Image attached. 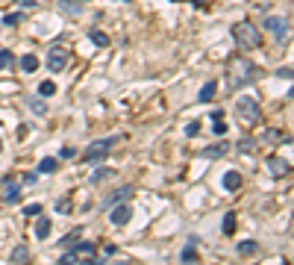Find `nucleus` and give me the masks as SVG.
Returning <instances> with one entry per match:
<instances>
[{"instance_id":"f257e3e1","label":"nucleus","mask_w":294,"mask_h":265,"mask_svg":"<svg viewBox=\"0 0 294 265\" xmlns=\"http://www.w3.org/2000/svg\"><path fill=\"white\" fill-rule=\"evenodd\" d=\"M259 77H262L259 65L250 62V59H244V56H233L227 62V86H230V91H241V88L253 86Z\"/></svg>"},{"instance_id":"f03ea898","label":"nucleus","mask_w":294,"mask_h":265,"mask_svg":"<svg viewBox=\"0 0 294 265\" xmlns=\"http://www.w3.org/2000/svg\"><path fill=\"white\" fill-rule=\"evenodd\" d=\"M233 38H236L239 50H259L262 47V29L253 27V24H247V21H241V24L233 27Z\"/></svg>"},{"instance_id":"7ed1b4c3","label":"nucleus","mask_w":294,"mask_h":265,"mask_svg":"<svg viewBox=\"0 0 294 265\" xmlns=\"http://www.w3.org/2000/svg\"><path fill=\"white\" fill-rule=\"evenodd\" d=\"M97 257H100V251H97V245L94 242H74L71 245V251L62 257V263L65 265H77V263H97Z\"/></svg>"},{"instance_id":"20e7f679","label":"nucleus","mask_w":294,"mask_h":265,"mask_svg":"<svg viewBox=\"0 0 294 265\" xmlns=\"http://www.w3.org/2000/svg\"><path fill=\"white\" fill-rule=\"evenodd\" d=\"M236 115L244 127H256L262 121V109H259V100L256 97H239L236 100Z\"/></svg>"},{"instance_id":"39448f33","label":"nucleus","mask_w":294,"mask_h":265,"mask_svg":"<svg viewBox=\"0 0 294 265\" xmlns=\"http://www.w3.org/2000/svg\"><path fill=\"white\" fill-rule=\"evenodd\" d=\"M118 145V136H106V139H97V142H91L88 145V150L82 153V159L85 162H94V165H100L109 153H112V147Z\"/></svg>"},{"instance_id":"423d86ee","label":"nucleus","mask_w":294,"mask_h":265,"mask_svg":"<svg viewBox=\"0 0 294 265\" xmlns=\"http://www.w3.org/2000/svg\"><path fill=\"white\" fill-rule=\"evenodd\" d=\"M0 198H3V204H9V206L21 204V198H24V192H21V180L12 177V174L0 177Z\"/></svg>"},{"instance_id":"0eeeda50","label":"nucleus","mask_w":294,"mask_h":265,"mask_svg":"<svg viewBox=\"0 0 294 265\" xmlns=\"http://www.w3.org/2000/svg\"><path fill=\"white\" fill-rule=\"evenodd\" d=\"M68 62H71V50H68V47L53 44V47L47 50V71L59 74V71H65V68H68Z\"/></svg>"},{"instance_id":"6e6552de","label":"nucleus","mask_w":294,"mask_h":265,"mask_svg":"<svg viewBox=\"0 0 294 265\" xmlns=\"http://www.w3.org/2000/svg\"><path fill=\"white\" fill-rule=\"evenodd\" d=\"M130 218H133V206H130L127 201H121V204H112V206H109V221H112L115 227H127V224H130Z\"/></svg>"},{"instance_id":"1a4fd4ad","label":"nucleus","mask_w":294,"mask_h":265,"mask_svg":"<svg viewBox=\"0 0 294 265\" xmlns=\"http://www.w3.org/2000/svg\"><path fill=\"white\" fill-rule=\"evenodd\" d=\"M268 32H274L277 35V41H283V38H289V18H280V15H268L265 18V24H262Z\"/></svg>"},{"instance_id":"9d476101","label":"nucleus","mask_w":294,"mask_h":265,"mask_svg":"<svg viewBox=\"0 0 294 265\" xmlns=\"http://www.w3.org/2000/svg\"><path fill=\"white\" fill-rule=\"evenodd\" d=\"M268 171H271V177H289V171H292V165H289V159H283V156H271L268 162Z\"/></svg>"},{"instance_id":"9b49d317","label":"nucleus","mask_w":294,"mask_h":265,"mask_svg":"<svg viewBox=\"0 0 294 265\" xmlns=\"http://www.w3.org/2000/svg\"><path fill=\"white\" fill-rule=\"evenodd\" d=\"M9 263H15V265H24V263H29V248L21 242V245H15L12 248V254H9Z\"/></svg>"},{"instance_id":"f8f14e48","label":"nucleus","mask_w":294,"mask_h":265,"mask_svg":"<svg viewBox=\"0 0 294 265\" xmlns=\"http://www.w3.org/2000/svg\"><path fill=\"white\" fill-rule=\"evenodd\" d=\"M215 91H218V83H215V80H209V83H203V86H200V91H197V100H200V103H212Z\"/></svg>"},{"instance_id":"ddd939ff","label":"nucleus","mask_w":294,"mask_h":265,"mask_svg":"<svg viewBox=\"0 0 294 265\" xmlns=\"http://www.w3.org/2000/svg\"><path fill=\"white\" fill-rule=\"evenodd\" d=\"M283 130H274V127H268V130H262L259 133V142H265V145H283Z\"/></svg>"},{"instance_id":"4468645a","label":"nucleus","mask_w":294,"mask_h":265,"mask_svg":"<svg viewBox=\"0 0 294 265\" xmlns=\"http://www.w3.org/2000/svg\"><path fill=\"white\" fill-rule=\"evenodd\" d=\"M133 195H135V189H133V186H121L115 195H109V198H106V206H112V204H121V201H130Z\"/></svg>"},{"instance_id":"2eb2a0df","label":"nucleus","mask_w":294,"mask_h":265,"mask_svg":"<svg viewBox=\"0 0 294 265\" xmlns=\"http://www.w3.org/2000/svg\"><path fill=\"white\" fill-rule=\"evenodd\" d=\"M50 230H53V221H50L47 215H41V212H38V221H35V239H47V236H50Z\"/></svg>"},{"instance_id":"dca6fc26","label":"nucleus","mask_w":294,"mask_h":265,"mask_svg":"<svg viewBox=\"0 0 294 265\" xmlns=\"http://www.w3.org/2000/svg\"><path fill=\"white\" fill-rule=\"evenodd\" d=\"M227 150H230V145H227V142H221V145H215V147H203V150H200V156H203V159H221Z\"/></svg>"},{"instance_id":"f3484780","label":"nucleus","mask_w":294,"mask_h":265,"mask_svg":"<svg viewBox=\"0 0 294 265\" xmlns=\"http://www.w3.org/2000/svg\"><path fill=\"white\" fill-rule=\"evenodd\" d=\"M256 251H259V242H256V239H244V242L236 245V254H239V257H253Z\"/></svg>"},{"instance_id":"a211bd4d","label":"nucleus","mask_w":294,"mask_h":265,"mask_svg":"<svg viewBox=\"0 0 294 265\" xmlns=\"http://www.w3.org/2000/svg\"><path fill=\"white\" fill-rule=\"evenodd\" d=\"M224 189L227 192H239L241 189V174L239 171H227L224 174Z\"/></svg>"},{"instance_id":"6ab92c4d","label":"nucleus","mask_w":294,"mask_h":265,"mask_svg":"<svg viewBox=\"0 0 294 265\" xmlns=\"http://www.w3.org/2000/svg\"><path fill=\"white\" fill-rule=\"evenodd\" d=\"M27 106H29V112H35V115H47V100L38 94V97H27Z\"/></svg>"},{"instance_id":"aec40b11","label":"nucleus","mask_w":294,"mask_h":265,"mask_svg":"<svg viewBox=\"0 0 294 265\" xmlns=\"http://www.w3.org/2000/svg\"><path fill=\"white\" fill-rule=\"evenodd\" d=\"M56 171H59V159L56 156H44L38 162V174H56Z\"/></svg>"},{"instance_id":"412c9836","label":"nucleus","mask_w":294,"mask_h":265,"mask_svg":"<svg viewBox=\"0 0 294 265\" xmlns=\"http://www.w3.org/2000/svg\"><path fill=\"white\" fill-rule=\"evenodd\" d=\"M35 68H38V56H35V53L21 56V71H24V74H32Z\"/></svg>"},{"instance_id":"4be33fe9","label":"nucleus","mask_w":294,"mask_h":265,"mask_svg":"<svg viewBox=\"0 0 294 265\" xmlns=\"http://www.w3.org/2000/svg\"><path fill=\"white\" fill-rule=\"evenodd\" d=\"M112 174H115V171H112V168H94V171H91V177H88V180H91V186H97V183H106V180H109V177H112Z\"/></svg>"},{"instance_id":"5701e85b","label":"nucleus","mask_w":294,"mask_h":265,"mask_svg":"<svg viewBox=\"0 0 294 265\" xmlns=\"http://www.w3.org/2000/svg\"><path fill=\"white\" fill-rule=\"evenodd\" d=\"M236 224H239L236 212H227V215H224V221H221V230H224V236H233V233H236Z\"/></svg>"},{"instance_id":"b1692460","label":"nucleus","mask_w":294,"mask_h":265,"mask_svg":"<svg viewBox=\"0 0 294 265\" xmlns=\"http://www.w3.org/2000/svg\"><path fill=\"white\" fill-rule=\"evenodd\" d=\"M88 38L97 44V47H109V35L103 29H88Z\"/></svg>"},{"instance_id":"393cba45","label":"nucleus","mask_w":294,"mask_h":265,"mask_svg":"<svg viewBox=\"0 0 294 265\" xmlns=\"http://www.w3.org/2000/svg\"><path fill=\"white\" fill-rule=\"evenodd\" d=\"M180 260H183V263H197V260H200V257H197V245H191V242H188V245L183 248Z\"/></svg>"},{"instance_id":"a878e982","label":"nucleus","mask_w":294,"mask_h":265,"mask_svg":"<svg viewBox=\"0 0 294 265\" xmlns=\"http://www.w3.org/2000/svg\"><path fill=\"white\" fill-rule=\"evenodd\" d=\"M21 21H24V9H21V12H9V15H3V24H6V27H18Z\"/></svg>"},{"instance_id":"bb28decb","label":"nucleus","mask_w":294,"mask_h":265,"mask_svg":"<svg viewBox=\"0 0 294 265\" xmlns=\"http://www.w3.org/2000/svg\"><path fill=\"white\" fill-rule=\"evenodd\" d=\"M38 94H41V97H53V94H56V83H50V80H44V83L38 86Z\"/></svg>"},{"instance_id":"cd10ccee","label":"nucleus","mask_w":294,"mask_h":265,"mask_svg":"<svg viewBox=\"0 0 294 265\" xmlns=\"http://www.w3.org/2000/svg\"><path fill=\"white\" fill-rule=\"evenodd\" d=\"M236 147H239L241 153H253V150H256V142H253V139H241Z\"/></svg>"},{"instance_id":"c85d7f7f","label":"nucleus","mask_w":294,"mask_h":265,"mask_svg":"<svg viewBox=\"0 0 294 265\" xmlns=\"http://www.w3.org/2000/svg\"><path fill=\"white\" fill-rule=\"evenodd\" d=\"M59 156H62V159H77L80 153H77V147H74V145H65V147L59 150Z\"/></svg>"},{"instance_id":"c756f323","label":"nucleus","mask_w":294,"mask_h":265,"mask_svg":"<svg viewBox=\"0 0 294 265\" xmlns=\"http://www.w3.org/2000/svg\"><path fill=\"white\" fill-rule=\"evenodd\" d=\"M56 212L68 215V212H71V201H68V198H59V201H56Z\"/></svg>"},{"instance_id":"7c9ffc66","label":"nucleus","mask_w":294,"mask_h":265,"mask_svg":"<svg viewBox=\"0 0 294 265\" xmlns=\"http://www.w3.org/2000/svg\"><path fill=\"white\" fill-rule=\"evenodd\" d=\"M80 233H82V230H74V233H68V236H65V239H62L59 245H62V248H71V245H74V242L80 239Z\"/></svg>"},{"instance_id":"2f4dec72","label":"nucleus","mask_w":294,"mask_h":265,"mask_svg":"<svg viewBox=\"0 0 294 265\" xmlns=\"http://www.w3.org/2000/svg\"><path fill=\"white\" fill-rule=\"evenodd\" d=\"M15 62V56H12V50H0V68H9Z\"/></svg>"},{"instance_id":"473e14b6","label":"nucleus","mask_w":294,"mask_h":265,"mask_svg":"<svg viewBox=\"0 0 294 265\" xmlns=\"http://www.w3.org/2000/svg\"><path fill=\"white\" fill-rule=\"evenodd\" d=\"M38 212H41V204H27V206H24V215H27V218L38 215Z\"/></svg>"},{"instance_id":"72a5a7b5","label":"nucleus","mask_w":294,"mask_h":265,"mask_svg":"<svg viewBox=\"0 0 294 265\" xmlns=\"http://www.w3.org/2000/svg\"><path fill=\"white\" fill-rule=\"evenodd\" d=\"M62 9L71 12V15H80V12H82V6H71V0H62Z\"/></svg>"},{"instance_id":"f704fd0d","label":"nucleus","mask_w":294,"mask_h":265,"mask_svg":"<svg viewBox=\"0 0 294 265\" xmlns=\"http://www.w3.org/2000/svg\"><path fill=\"white\" fill-rule=\"evenodd\" d=\"M212 133H215V136H224V133H227V124H224V121L218 118V121L212 124Z\"/></svg>"},{"instance_id":"c9c22d12","label":"nucleus","mask_w":294,"mask_h":265,"mask_svg":"<svg viewBox=\"0 0 294 265\" xmlns=\"http://www.w3.org/2000/svg\"><path fill=\"white\" fill-rule=\"evenodd\" d=\"M15 6H18V9H35L38 3H35V0H15Z\"/></svg>"},{"instance_id":"e433bc0d","label":"nucleus","mask_w":294,"mask_h":265,"mask_svg":"<svg viewBox=\"0 0 294 265\" xmlns=\"http://www.w3.org/2000/svg\"><path fill=\"white\" fill-rule=\"evenodd\" d=\"M197 133H200V124H197V121H191V124L186 127V136H197Z\"/></svg>"},{"instance_id":"4c0bfd02","label":"nucleus","mask_w":294,"mask_h":265,"mask_svg":"<svg viewBox=\"0 0 294 265\" xmlns=\"http://www.w3.org/2000/svg\"><path fill=\"white\" fill-rule=\"evenodd\" d=\"M277 77H280V80H292V68H280Z\"/></svg>"},{"instance_id":"58836bf2","label":"nucleus","mask_w":294,"mask_h":265,"mask_svg":"<svg viewBox=\"0 0 294 265\" xmlns=\"http://www.w3.org/2000/svg\"><path fill=\"white\" fill-rule=\"evenodd\" d=\"M27 136H29V124H21L18 127V139H27Z\"/></svg>"},{"instance_id":"ea45409f","label":"nucleus","mask_w":294,"mask_h":265,"mask_svg":"<svg viewBox=\"0 0 294 265\" xmlns=\"http://www.w3.org/2000/svg\"><path fill=\"white\" fill-rule=\"evenodd\" d=\"M35 180H38V174H32V171H29V174H24V183H27V186H29V183H35Z\"/></svg>"},{"instance_id":"a19ab883","label":"nucleus","mask_w":294,"mask_h":265,"mask_svg":"<svg viewBox=\"0 0 294 265\" xmlns=\"http://www.w3.org/2000/svg\"><path fill=\"white\" fill-rule=\"evenodd\" d=\"M0 150H3V142H0Z\"/></svg>"},{"instance_id":"79ce46f5","label":"nucleus","mask_w":294,"mask_h":265,"mask_svg":"<svg viewBox=\"0 0 294 265\" xmlns=\"http://www.w3.org/2000/svg\"><path fill=\"white\" fill-rule=\"evenodd\" d=\"M124 3H130V0H124Z\"/></svg>"}]
</instances>
